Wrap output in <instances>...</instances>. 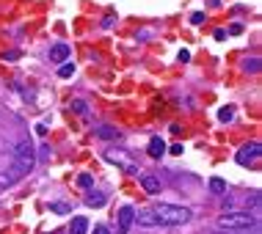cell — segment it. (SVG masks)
<instances>
[{
    "label": "cell",
    "mask_w": 262,
    "mask_h": 234,
    "mask_svg": "<svg viewBox=\"0 0 262 234\" xmlns=\"http://www.w3.org/2000/svg\"><path fill=\"white\" fill-rule=\"evenodd\" d=\"M154 215H158L160 226H182L191 220V210L188 207H177V204H158L152 207Z\"/></svg>",
    "instance_id": "6da1fadb"
},
{
    "label": "cell",
    "mask_w": 262,
    "mask_h": 234,
    "mask_svg": "<svg viewBox=\"0 0 262 234\" xmlns=\"http://www.w3.org/2000/svg\"><path fill=\"white\" fill-rule=\"evenodd\" d=\"M14 168L22 173V177L36 168V146H33L31 140H19L14 146Z\"/></svg>",
    "instance_id": "7a4b0ae2"
},
{
    "label": "cell",
    "mask_w": 262,
    "mask_h": 234,
    "mask_svg": "<svg viewBox=\"0 0 262 234\" xmlns=\"http://www.w3.org/2000/svg\"><path fill=\"white\" fill-rule=\"evenodd\" d=\"M257 223V218L251 215V212H224V215H218L216 226L218 229H226V231H246L248 226Z\"/></svg>",
    "instance_id": "3957f363"
},
{
    "label": "cell",
    "mask_w": 262,
    "mask_h": 234,
    "mask_svg": "<svg viewBox=\"0 0 262 234\" xmlns=\"http://www.w3.org/2000/svg\"><path fill=\"white\" fill-rule=\"evenodd\" d=\"M105 160H108V163L122 165V168H124L127 173H138V165L133 163L130 155H127V152H122V149H108V152H105Z\"/></svg>",
    "instance_id": "277c9868"
},
{
    "label": "cell",
    "mask_w": 262,
    "mask_h": 234,
    "mask_svg": "<svg viewBox=\"0 0 262 234\" xmlns=\"http://www.w3.org/2000/svg\"><path fill=\"white\" fill-rule=\"evenodd\" d=\"M259 155H262L259 143H248V146H243V149L238 152V163L240 165H251V163H257V160H259Z\"/></svg>",
    "instance_id": "5b68a950"
},
{
    "label": "cell",
    "mask_w": 262,
    "mask_h": 234,
    "mask_svg": "<svg viewBox=\"0 0 262 234\" xmlns=\"http://www.w3.org/2000/svg\"><path fill=\"white\" fill-rule=\"evenodd\" d=\"M133 220H136V210H133L130 204L122 207V210H119V234H130Z\"/></svg>",
    "instance_id": "8992f818"
},
{
    "label": "cell",
    "mask_w": 262,
    "mask_h": 234,
    "mask_svg": "<svg viewBox=\"0 0 262 234\" xmlns=\"http://www.w3.org/2000/svg\"><path fill=\"white\" fill-rule=\"evenodd\" d=\"M133 223L144 226V229H154V226H160V220H158V215H154V210H138Z\"/></svg>",
    "instance_id": "52a82bcc"
},
{
    "label": "cell",
    "mask_w": 262,
    "mask_h": 234,
    "mask_svg": "<svg viewBox=\"0 0 262 234\" xmlns=\"http://www.w3.org/2000/svg\"><path fill=\"white\" fill-rule=\"evenodd\" d=\"M19 179H22V173H19L14 165H11L9 171H0V190H9L11 185H17Z\"/></svg>",
    "instance_id": "ba28073f"
},
{
    "label": "cell",
    "mask_w": 262,
    "mask_h": 234,
    "mask_svg": "<svg viewBox=\"0 0 262 234\" xmlns=\"http://www.w3.org/2000/svg\"><path fill=\"white\" fill-rule=\"evenodd\" d=\"M146 155H149L152 160H160V157L166 155V140L154 135V138L149 140V146H146Z\"/></svg>",
    "instance_id": "9c48e42d"
},
{
    "label": "cell",
    "mask_w": 262,
    "mask_h": 234,
    "mask_svg": "<svg viewBox=\"0 0 262 234\" xmlns=\"http://www.w3.org/2000/svg\"><path fill=\"white\" fill-rule=\"evenodd\" d=\"M94 135H97L99 140H119V138H122V132H119L116 127H105V124H99L97 130H94Z\"/></svg>",
    "instance_id": "30bf717a"
},
{
    "label": "cell",
    "mask_w": 262,
    "mask_h": 234,
    "mask_svg": "<svg viewBox=\"0 0 262 234\" xmlns=\"http://www.w3.org/2000/svg\"><path fill=\"white\" fill-rule=\"evenodd\" d=\"M141 187H144L149 196H158L160 193V179L152 177V173H144V177H141Z\"/></svg>",
    "instance_id": "8fae6325"
},
{
    "label": "cell",
    "mask_w": 262,
    "mask_h": 234,
    "mask_svg": "<svg viewBox=\"0 0 262 234\" xmlns=\"http://www.w3.org/2000/svg\"><path fill=\"white\" fill-rule=\"evenodd\" d=\"M66 58H69V47H66V44L50 47V61L53 64H66Z\"/></svg>",
    "instance_id": "7c38bea8"
},
{
    "label": "cell",
    "mask_w": 262,
    "mask_h": 234,
    "mask_svg": "<svg viewBox=\"0 0 262 234\" xmlns=\"http://www.w3.org/2000/svg\"><path fill=\"white\" fill-rule=\"evenodd\" d=\"M89 231V220H86L83 215L72 218V226H69V234H86Z\"/></svg>",
    "instance_id": "4fadbf2b"
},
{
    "label": "cell",
    "mask_w": 262,
    "mask_h": 234,
    "mask_svg": "<svg viewBox=\"0 0 262 234\" xmlns=\"http://www.w3.org/2000/svg\"><path fill=\"white\" fill-rule=\"evenodd\" d=\"M210 190L216 193V196H224V193H226V182H224V179H218V177H213L210 179Z\"/></svg>",
    "instance_id": "5bb4252c"
},
{
    "label": "cell",
    "mask_w": 262,
    "mask_h": 234,
    "mask_svg": "<svg viewBox=\"0 0 262 234\" xmlns=\"http://www.w3.org/2000/svg\"><path fill=\"white\" fill-rule=\"evenodd\" d=\"M86 204H89V207H102L105 196H102V193H89V196H86Z\"/></svg>",
    "instance_id": "9a60e30c"
},
{
    "label": "cell",
    "mask_w": 262,
    "mask_h": 234,
    "mask_svg": "<svg viewBox=\"0 0 262 234\" xmlns=\"http://www.w3.org/2000/svg\"><path fill=\"white\" fill-rule=\"evenodd\" d=\"M50 210L56 212V215H66V212H72V207L66 204V201H53V204H50Z\"/></svg>",
    "instance_id": "2e32d148"
},
{
    "label": "cell",
    "mask_w": 262,
    "mask_h": 234,
    "mask_svg": "<svg viewBox=\"0 0 262 234\" xmlns=\"http://www.w3.org/2000/svg\"><path fill=\"white\" fill-rule=\"evenodd\" d=\"M58 75H61V77H72V75H75V64H72V61L61 64V66H58Z\"/></svg>",
    "instance_id": "e0dca14e"
},
{
    "label": "cell",
    "mask_w": 262,
    "mask_h": 234,
    "mask_svg": "<svg viewBox=\"0 0 262 234\" xmlns=\"http://www.w3.org/2000/svg\"><path fill=\"white\" fill-rule=\"evenodd\" d=\"M218 119H221V122H232V119H234V108H232V105L221 108V110H218Z\"/></svg>",
    "instance_id": "ac0fdd59"
},
{
    "label": "cell",
    "mask_w": 262,
    "mask_h": 234,
    "mask_svg": "<svg viewBox=\"0 0 262 234\" xmlns=\"http://www.w3.org/2000/svg\"><path fill=\"white\" fill-rule=\"evenodd\" d=\"M72 110L80 113V116H86V113H89V105H86L83 99H75V102H72Z\"/></svg>",
    "instance_id": "d6986e66"
},
{
    "label": "cell",
    "mask_w": 262,
    "mask_h": 234,
    "mask_svg": "<svg viewBox=\"0 0 262 234\" xmlns=\"http://www.w3.org/2000/svg\"><path fill=\"white\" fill-rule=\"evenodd\" d=\"M77 185H80V187H91L94 179L89 177V173H80V177H77Z\"/></svg>",
    "instance_id": "ffe728a7"
},
{
    "label": "cell",
    "mask_w": 262,
    "mask_h": 234,
    "mask_svg": "<svg viewBox=\"0 0 262 234\" xmlns=\"http://www.w3.org/2000/svg\"><path fill=\"white\" fill-rule=\"evenodd\" d=\"M243 66H246L248 72H259V58H251V61H246Z\"/></svg>",
    "instance_id": "44dd1931"
},
{
    "label": "cell",
    "mask_w": 262,
    "mask_h": 234,
    "mask_svg": "<svg viewBox=\"0 0 262 234\" xmlns=\"http://www.w3.org/2000/svg\"><path fill=\"white\" fill-rule=\"evenodd\" d=\"M36 132H39V135H47V122H39L36 124Z\"/></svg>",
    "instance_id": "7402d4cb"
},
{
    "label": "cell",
    "mask_w": 262,
    "mask_h": 234,
    "mask_svg": "<svg viewBox=\"0 0 262 234\" xmlns=\"http://www.w3.org/2000/svg\"><path fill=\"white\" fill-rule=\"evenodd\" d=\"M3 58H6V61H17V58H19V52H17V50H11V52H6Z\"/></svg>",
    "instance_id": "603a6c76"
},
{
    "label": "cell",
    "mask_w": 262,
    "mask_h": 234,
    "mask_svg": "<svg viewBox=\"0 0 262 234\" xmlns=\"http://www.w3.org/2000/svg\"><path fill=\"white\" fill-rule=\"evenodd\" d=\"M251 207H254V210H259V190L251 196Z\"/></svg>",
    "instance_id": "cb8c5ba5"
},
{
    "label": "cell",
    "mask_w": 262,
    "mask_h": 234,
    "mask_svg": "<svg viewBox=\"0 0 262 234\" xmlns=\"http://www.w3.org/2000/svg\"><path fill=\"white\" fill-rule=\"evenodd\" d=\"M191 22H193V25H201V22H204V14H193Z\"/></svg>",
    "instance_id": "d4e9b609"
},
{
    "label": "cell",
    "mask_w": 262,
    "mask_h": 234,
    "mask_svg": "<svg viewBox=\"0 0 262 234\" xmlns=\"http://www.w3.org/2000/svg\"><path fill=\"white\" fill-rule=\"evenodd\" d=\"M188 58H191V52H188V50H179V61H182V64H185V61H188Z\"/></svg>",
    "instance_id": "484cf974"
},
{
    "label": "cell",
    "mask_w": 262,
    "mask_h": 234,
    "mask_svg": "<svg viewBox=\"0 0 262 234\" xmlns=\"http://www.w3.org/2000/svg\"><path fill=\"white\" fill-rule=\"evenodd\" d=\"M94 234H111V231L105 229V226H97V229H94Z\"/></svg>",
    "instance_id": "4316f807"
}]
</instances>
